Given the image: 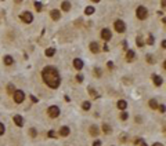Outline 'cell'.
<instances>
[{
    "label": "cell",
    "mask_w": 166,
    "mask_h": 146,
    "mask_svg": "<svg viewBox=\"0 0 166 146\" xmlns=\"http://www.w3.org/2000/svg\"><path fill=\"white\" fill-rule=\"evenodd\" d=\"M42 77H43V81L50 88H58V86L61 84L60 73L54 66H46L42 70Z\"/></svg>",
    "instance_id": "obj_1"
},
{
    "label": "cell",
    "mask_w": 166,
    "mask_h": 146,
    "mask_svg": "<svg viewBox=\"0 0 166 146\" xmlns=\"http://www.w3.org/2000/svg\"><path fill=\"white\" fill-rule=\"evenodd\" d=\"M136 15H137V18L138 19H145L147 18V15H148V10H147V7H144V6H138L137 7V10H136Z\"/></svg>",
    "instance_id": "obj_2"
},
{
    "label": "cell",
    "mask_w": 166,
    "mask_h": 146,
    "mask_svg": "<svg viewBox=\"0 0 166 146\" xmlns=\"http://www.w3.org/2000/svg\"><path fill=\"white\" fill-rule=\"evenodd\" d=\"M13 98H14V102L15 103H22L24 99H25V94L21 90H15L14 94H13Z\"/></svg>",
    "instance_id": "obj_3"
},
{
    "label": "cell",
    "mask_w": 166,
    "mask_h": 146,
    "mask_svg": "<svg viewBox=\"0 0 166 146\" xmlns=\"http://www.w3.org/2000/svg\"><path fill=\"white\" fill-rule=\"evenodd\" d=\"M114 28L118 33H123L125 29H126V25H125V22L122 21V19H116V21L114 22Z\"/></svg>",
    "instance_id": "obj_4"
},
{
    "label": "cell",
    "mask_w": 166,
    "mask_h": 146,
    "mask_svg": "<svg viewBox=\"0 0 166 146\" xmlns=\"http://www.w3.org/2000/svg\"><path fill=\"white\" fill-rule=\"evenodd\" d=\"M47 114H49V117H51V118H56V117H58V114H60V108L58 106H50L49 109H47Z\"/></svg>",
    "instance_id": "obj_5"
},
{
    "label": "cell",
    "mask_w": 166,
    "mask_h": 146,
    "mask_svg": "<svg viewBox=\"0 0 166 146\" xmlns=\"http://www.w3.org/2000/svg\"><path fill=\"white\" fill-rule=\"evenodd\" d=\"M19 18H21V19H22V21L25 22V23H30V22L33 21V15L30 14L29 11H24L22 14L19 15Z\"/></svg>",
    "instance_id": "obj_6"
},
{
    "label": "cell",
    "mask_w": 166,
    "mask_h": 146,
    "mask_svg": "<svg viewBox=\"0 0 166 146\" xmlns=\"http://www.w3.org/2000/svg\"><path fill=\"white\" fill-rule=\"evenodd\" d=\"M101 37H103V40H105V42H108V40H111V37H112V33H111L109 29H103L101 30Z\"/></svg>",
    "instance_id": "obj_7"
},
{
    "label": "cell",
    "mask_w": 166,
    "mask_h": 146,
    "mask_svg": "<svg viewBox=\"0 0 166 146\" xmlns=\"http://www.w3.org/2000/svg\"><path fill=\"white\" fill-rule=\"evenodd\" d=\"M50 17H51L54 21H58V19L61 18V12L58 11V10H51V11H50Z\"/></svg>",
    "instance_id": "obj_8"
},
{
    "label": "cell",
    "mask_w": 166,
    "mask_h": 146,
    "mask_svg": "<svg viewBox=\"0 0 166 146\" xmlns=\"http://www.w3.org/2000/svg\"><path fill=\"white\" fill-rule=\"evenodd\" d=\"M58 134H60V137H68V135H69V128L67 127V125H64V127L60 128Z\"/></svg>",
    "instance_id": "obj_9"
},
{
    "label": "cell",
    "mask_w": 166,
    "mask_h": 146,
    "mask_svg": "<svg viewBox=\"0 0 166 146\" xmlns=\"http://www.w3.org/2000/svg\"><path fill=\"white\" fill-rule=\"evenodd\" d=\"M73 66H75V69L80 70L83 68V61L80 58H75V59H73Z\"/></svg>",
    "instance_id": "obj_10"
},
{
    "label": "cell",
    "mask_w": 166,
    "mask_h": 146,
    "mask_svg": "<svg viewBox=\"0 0 166 146\" xmlns=\"http://www.w3.org/2000/svg\"><path fill=\"white\" fill-rule=\"evenodd\" d=\"M152 80H154V84L155 86H162V83H163V80H162V77L161 76H157V74H154L152 76Z\"/></svg>",
    "instance_id": "obj_11"
},
{
    "label": "cell",
    "mask_w": 166,
    "mask_h": 146,
    "mask_svg": "<svg viewBox=\"0 0 166 146\" xmlns=\"http://www.w3.org/2000/svg\"><path fill=\"white\" fill-rule=\"evenodd\" d=\"M14 123L18 125V127H22V125H24V118H22V116H19V114L14 116Z\"/></svg>",
    "instance_id": "obj_12"
},
{
    "label": "cell",
    "mask_w": 166,
    "mask_h": 146,
    "mask_svg": "<svg viewBox=\"0 0 166 146\" xmlns=\"http://www.w3.org/2000/svg\"><path fill=\"white\" fill-rule=\"evenodd\" d=\"M116 106L119 108L120 110H125V109H126V108H127V102H126V101H123V99H120V101H118Z\"/></svg>",
    "instance_id": "obj_13"
},
{
    "label": "cell",
    "mask_w": 166,
    "mask_h": 146,
    "mask_svg": "<svg viewBox=\"0 0 166 146\" xmlns=\"http://www.w3.org/2000/svg\"><path fill=\"white\" fill-rule=\"evenodd\" d=\"M89 94H90L91 98H94V99H97V98L100 97V95H98V92H97L96 90H94L93 87H89Z\"/></svg>",
    "instance_id": "obj_14"
},
{
    "label": "cell",
    "mask_w": 166,
    "mask_h": 146,
    "mask_svg": "<svg viewBox=\"0 0 166 146\" xmlns=\"http://www.w3.org/2000/svg\"><path fill=\"white\" fill-rule=\"evenodd\" d=\"M90 50H91V52H98V50H100V47H98V44L96 42H93V43H90Z\"/></svg>",
    "instance_id": "obj_15"
},
{
    "label": "cell",
    "mask_w": 166,
    "mask_h": 146,
    "mask_svg": "<svg viewBox=\"0 0 166 146\" xmlns=\"http://www.w3.org/2000/svg\"><path fill=\"white\" fill-rule=\"evenodd\" d=\"M3 61H4V63L6 65H13V62H14V59H13V57H10V55H4V58H3Z\"/></svg>",
    "instance_id": "obj_16"
},
{
    "label": "cell",
    "mask_w": 166,
    "mask_h": 146,
    "mask_svg": "<svg viewBox=\"0 0 166 146\" xmlns=\"http://www.w3.org/2000/svg\"><path fill=\"white\" fill-rule=\"evenodd\" d=\"M133 58H134V51L127 50V52H126V61H127V62H130V61H133Z\"/></svg>",
    "instance_id": "obj_17"
},
{
    "label": "cell",
    "mask_w": 166,
    "mask_h": 146,
    "mask_svg": "<svg viewBox=\"0 0 166 146\" xmlns=\"http://www.w3.org/2000/svg\"><path fill=\"white\" fill-rule=\"evenodd\" d=\"M61 8H62L64 11H69L71 10V3L69 2H62L61 3Z\"/></svg>",
    "instance_id": "obj_18"
},
{
    "label": "cell",
    "mask_w": 166,
    "mask_h": 146,
    "mask_svg": "<svg viewBox=\"0 0 166 146\" xmlns=\"http://www.w3.org/2000/svg\"><path fill=\"white\" fill-rule=\"evenodd\" d=\"M103 132H104V134H107V135L112 132V130H111V127H109V124H105V123L103 124Z\"/></svg>",
    "instance_id": "obj_19"
},
{
    "label": "cell",
    "mask_w": 166,
    "mask_h": 146,
    "mask_svg": "<svg viewBox=\"0 0 166 146\" xmlns=\"http://www.w3.org/2000/svg\"><path fill=\"white\" fill-rule=\"evenodd\" d=\"M90 134L93 135V137H97L98 135V127L97 125H91L90 127Z\"/></svg>",
    "instance_id": "obj_20"
},
{
    "label": "cell",
    "mask_w": 166,
    "mask_h": 146,
    "mask_svg": "<svg viewBox=\"0 0 166 146\" xmlns=\"http://www.w3.org/2000/svg\"><path fill=\"white\" fill-rule=\"evenodd\" d=\"M148 105H150L151 109H157L158 108V102L155 99H150V102H148Z\"/></svg>",
    "instance_id": "obj_21"
},
{
    "label": "cell",
    "mask_w": 166,
    "mask_h": 146,
    "mask_svg": "<svg viewBox=\"0 0 166 146\" xmlns=\"http://www.w3.org/2000/svg\"><path fill=\"white\" fill-rule=\"evenodd\" d=\"M136 44L138 47H143L144 46V42H143V37L141 36H137V39H136Z\"/></svg>",
    "instance_id": "obj_22"
},
{
    "label": "cell",
    "mask_w": 166,
    "mask_h": 146,
    "mask_svg": "<svg viewBox=\"0 0 166 146\" xmlns=\"http://www.w3.org/2000/svg\"><path fill=\"white\" fill-rule=\"evenodd\" d=\"M56 54V48H47L46 50V55L47 57H53Z\"/></svg>",
    "instance_id": "obj_23"
},
{
    "label": "cell",
    "mask_w": 166,
    "mask_h": 146,
    "mask_svg": "<svg viewBox=\"0 0 166 146\" xmlns=\"http://www.w3.org/2000/svg\"><path fill=\"white\" fill-rule=\"evenodd\" d=\"M35 8H36V11H42L43 4H42L40 2H35Z\"/></svg>",
    "instance_id": "obj_24"
},
{
    "label": "cell",
    "mask_w": 166,
    "mask_h": 146,
    "mask_svg": "<svg viewBox=\"0 0 166 146\" xmlns=\"http://www.w3.org/2000/svg\"><path fill=\"white\" fill-rule=\"evenodd\" d=\"M94 12V7H87L86 10H84V14L86 15H91Z\"/></svg>",
    "instance_id": "obj_25"
},
{
    "label": "cell",
    "mask_w": 166,
    "mask_h": 146,
    "mask_svg": "<svg viewBox=\"0 0 166 146\" xmlns=\"http://www.w3.org/2000/svg\"><path fill=\"white\" fill-rule=\"evenodd\" d=\"M90 106H91V103H90V102H87V101H84V102L82 103V108H83L84 110H89V109H90Z\"/></svg>",
    "instance_id": "obj_26"
},
{
    "label": "cell",
    "mask_w": 166,
    "mask_h": 146,
    "mask_svg": "<svg viewBox=\"0 0 166 146\" xmlns=\"http://www.w3.org/2000/svg\"><path fill=\"white\" fill-rule=\"evenodd\" d=\"M93 73L96 74V77H101V69H100V68H94Z\"/></svg>",
    "instance_id": "obj_27"
},
{
    "label": "cell",
    "mask_w": 166,
    "mask_h": 146,
    "mask_svg": "<svg viewBox=\"0 0 166 146\" xmlns=\"http://www.w3.org/2000/svg\"><path fill=\"white\" fill-rule=\"evenodd\" d=\"M7 91H8V94H14V91H15V88L13 84H8V87H7Z\"/></svg>",
    "instance_id": "obj_28"
},
{
    "label": "cell",
    "mask_w": 166,
    "mask_h": 146,
    "mask_svg": "<svg viewBox=\"0 0 166 146\" xmlns=\"http://www.w3.org/2000/svg\"><path fill=\"white\" fill-rule=\"evenodd\" d=\"M29 134H30V137H32V138H35L36 135H38V131H36L35 128H30V130H29Z\"/></svg>",
    "instance_id": "obj_29"
},
{
    "label": "cell",
    "mask_w": 166,
    "mask_h": 146,
    "mask_svg": "<svg viewBox=\"0 0 166 146\" xmlns=\"http://www.w3.org/2000/svg\"><path fill=\"white\" fill-rule=\"evenodd\" d=\"M147 43L150 44V46H152V44H154V36H152V35H150V36H148V40H147Z\"/></svg>",
    "instance_id": "obj_30"
},
{
    "label": "cell",
    "mask_w": 166,
    "mask_h": 146,
    "mask_svg": "<svg viewBox=\"0 0 166 146\" xmlns=\"http://www.w3.org/2000/svg\"><path fill=\"white\" fill-rule=\"evenodd\" d=\"M4 131H6L4 124H3V123H0V135H3V134H4Z\"/></svg>",
    "instance_id": "obj_31"
},
{
    "label": "cell",
    "mask_w": 166,
    "mask_h": 146,
    "mask_svg": "<svg viewBox=\"0 0 166 146\" xmlns=\"http://www.w3.org/2000/svg\"><path fill=\"white\" fill-rule=\"evenodd\" d=\"M47 137H49V138H56L57 135H56V132H54V131H49V132H47Z\"/></svg>",
    "instance_id": "obj_32"
},
{
    "label": "cell",
    "mask_w": 166,
    "mask_h": 146,
    "mask_svg": "<svg viewBox=\"0 0 166 146\" xmlns=\"http://www.w3.org/2000/svg\"><path fill=\"white\" fill-rule=\"evenodd\" d=\"M127 117H129V114L126 113V112H123V113H120V118H122V120H127Z\"/></svg>",
    "instance_id": "obj_33"
},
{
    "label": "cell",
    "mask_w": 166,
    "mask_h": 146,
    "mask_svg": "<svg viewBox=\"0 0 166 146\" xmlns=\"http://www.w3.org/2000/svg\"><path fill=\"white\" fill-rule=\"evenodd\" d=\"M147 62L148 63H154V58H152V55H147Z\"/></svg>",
    "instance_id": "obj_34"
},
{
    "label": "cell",
    "mask_w": 166,
    "mask_h": 146,
    "mask_svg": "<svg viewBox=\"0 0 166 146\" xmlns=\"http://www.w3.org/2000/svg\"><path fill=\"white\" fill-rule=\"evenodd\" d=\"M76 80L79 81V83H82V81H83V76H82V74H78V76H76Z\"/></svg>",
    "instance_id": "obj_35"
},
{
    "label": "cell",
    "mask_w": 166,
    "mask_h": 146,
    "mask_svg": "<svg viewBox=\"0 0 166 146\" xmlns=\"http://www.w3.org/2000/svg\"><path fill=\"white\" fill-rule=\"evenodd\" d=\"M159 106V110H161V113H165V105H158Z\"/></svg>",
    "instance_id": "obj_36"
},
{
    "label": "cell",
    "mask_w": 166,
    "mask_h": 146,
    "mask_svg": "<svg viewBox=\"0 0 166 146\" xmlns=\"http://www.w3.org/2000/svg\"><path fill=\"white\" fill-rule=\"evenodd\" d=\"M93 146H101V142L100 141H94L93 142Z\"/></svg>",
    "instance_id": "obj_37"
},
{
    "label": "cell",
    "mask_w": 166,
    "mask_h": 146,
    "mask_svg": "<svg viewBox=\"0 0 166 146\" xmlns=\"http://www.w3.org/2000/svg\"><path fill=\"white\" fill-rule=\"evenodd\" d=\"M138 143H140L141 146H147V143H145V142L143 141V139H140V142H138Z\"/></svg>",
    "instance_id": "obj_38"
},
{
    "label": "cell",
    "mask_w": 166,
    "mask_h": 146,
    "mask_svg": "<svg viewBox=\"0 0 166 146\" xmlns=\"http://www.w3.org/2000/svg\"><path fill=\"white\" fill-rule=\"evenodd\" d=\"M30 99H32V102H38V98H36V97H33V95L30 97Z\"/></svg>",
    "instance_id": "obj_39"
},
{
    "label": "cell",
    "mask_w": 166,
    "mask_h": 146,
    "mask_svg": "<svg viewBox=\"0 0 166 146\" xmlns=\"http://www.w3.org/2000/svg\"><path fill=\"white\" fill-rule=\"evenodd\" d=\"M108 68H109V69H112V68H114V63L111 62V61H109V62H108Z\"/></svg>",
    "instance_id": "obj_40"
},
{
    "label": "cell",
    "mask_w": 166,
    "mask_h": 146,
    "mask_svg": "<svg viewBox=\"0 0 166 146\" xmlns=\"http://www.w3.org/2000/svg\"><path fill=\"white\" fill-rule=\"evenodd\" d=\"M136 123H141V117H140V116L136 117Z\"/></svg>",
    "instance_id": "obj_41"
},
{
    "label": "cell",
    "mask_w": 166,
    "mask_h": 146,
    "mask_svg": "<svg viewBox=\"0 0 166 146\" xmlns=\"http://www.w3.org/2000/svg\"><path fill=\"white\" fill-rule=\"evenodd\" d=\"M152 146H163V145H162V143H154Z\"/></svg>",
    "instance_id": "obj_42"
}]
</instances>
